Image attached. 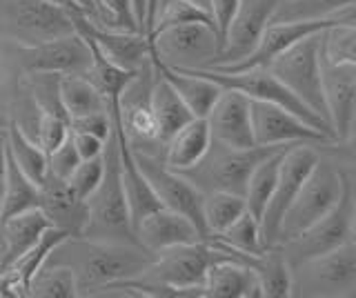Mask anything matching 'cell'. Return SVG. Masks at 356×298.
Segmentation results:
<instances>
[{
	"label": "cell",
	"instance_id": "c3c4849f",
	"mask_svg": "<svg viewBox=\"0 0 356 298\" xmlns=\"http://www.w3.org/2000/svg\"><path fill=\"white\" fill-rule=\"evenodd\" d=\"M7 85V60L3 58V53H0V90Z\"/></svg>",
	"mask_w": 356,
	"mask_h": 298
},
{
	"label": "cell",
	"instance_id": "816d5d0a",
	"mask_svg": "<svg viewBox=\"0 0 356 298\" xmlns=\"http://www.w3.org/2000/svg\"><path fill=\"white\" fill-rule=\"evenodd\" d=\"M161 3H163V0H161ZM194 3L200 5V7H205V9H209V0H194Z\"/></svg>",
	"mask_w": 356,
	"mask_h": 298
},
{
	"label": "cell",
	"instance_id": "3957f363",
	"mask_svg": "<svg viewBox=\"0 0 356 298\" xmlns=\"http://www.w3.org/2000/svg\"><path fill=\"white\" fill-rule=\"evenodd\" d=\"M72 9L54 0H0V38L16 47L74 34Z\"/></svg>",
	"mask_w": 356,
	"mask_h": 298
},
{
	"label": "cell",
	"instance_id": "7dc6e473",
	"mask_svg": "<svg viewBox=\"0 0 356 298\" xmlns=\"http://www.w3.org/2000/svg\"><path fill=\"white\" fill-rule=\"evenodd\" d=\"M131 3H134V12H136L140 34H145V20H147V0H131Z\"/></svg>",
	"mask_w": 356,
	"mask_h": 298
},
{
	"label": "cell",
	"instance_id": "b9f144b4",
	"mask_svg": "<svg viewBox=\"0 0 356 298\" xmlns=\"http://www.w3.org/2000/svg\"><path fill=\"white\" fill-rule=\"evenodd\" d=\"M70 125L74 131H87V134H94L107 140L111 136V131H114V114H109V109H98V112L70 120Z\"/></svg>",
	"mask_w": 356,
	"mask_h": 298
},
{
	"label": "cell",
	"instance_id": "db71d44e",
	"mask_svg": "<svg viewBox=\"0 0 356 298\" xmlns=\"http://www.w3.org/2000/svg\"><path fill=\"white\" fill-rule=\"evenodd\" d=\"M54 3H58V0H54Z\"/></svg>",
	"mask_w": 356,
	"mask_h": 298
},
{
	"label": "cell",
	"instance_id": "83f0119b",
	"mask_svg": "<svg viewBox=\"0 0 356 298\" xmlns=\"http://www.w3.org/2000/svg\"><path fill=\"white\" fill-rule=\"evenodd\" d=\"M5 138H7V149L11 154V158L20 165V169L25 172L33 183L40 185L49 172V154L18 123H9V127L5 129Z\"/></svg>",
	"mask_w": 356,
	"mask_h": 298
},
{
	"label": "cell",
	"instance_id": "7bdbcfd3",
	"mask_svg": "<svg viewBox=\"0 0 356 298\" xmlns=\"http://www.w3.org/2000/svg\"><path fill=\"white\" fill-rule=\"evenodd\" d=\"M72 140H74L76 151H78V156H81V160H94V158L103 156V154H105L107 140L98 138L94 134H87V131H74L72 129Z\"/></svg>",
	"mask_w": 356,
	"mask_h": 298
},
{
	"label": "cell",
	"instance_id": "30bf717a",
	"mask_svg": "<svg viewBox=\"0 0 356 298\" xmlns=\"http://www.w3.org/2000/svg\"><path fill=\"white\" fill-rule=\"evenodd\" d=\"M321 160V154L314 149V142H294L283 151L281 167H278V181L270 205H267L261 229H263V245L276 247L281 242V225L285 212L296 198L298 190L307 181L312 169Z\"/></svg>",
	"mask_w": 356,
	"mask_h": 298
},
{
	"label": "cell",
	"instance_id": "277c9868",
	"mask_svg": "<svg viewBox=\"0 0 356 298\" xmlns=\"http://www.w3.org/2000/svg\"><path fill=\"white\" fill-rule=\"evenodd\" d=\"M285 147V145H281ZM281 147H250V149H234L227 145L211 140V147L198 165L192 169L181 172L185 179L192 181L200 192H232L245 196V187L250 183L252 172L259 167L270 154Z\"/></svg>",
	"mask_w": 356,
	"mask_h": 298
},
{
	"label": "cell",
	"instance_id": "ab89813d",
	"mask_svg": "<svg viewBox=\"0 0 356 298\" xmlns=\"http://www.w3.org/2000/svg\"><path fill=\"white\" fill-rule=\"evenodd\" d=\"M103 176H105V156H98L94 160H83L76 167V172L72 174L70 187H72V192L81 198V201L87 203L89 196L98 190Z\"/></svg>",
	"mask_w": 356,
	"mask_h": 298
},
{
	"label": "cell",
	"instance_id": "4fadbf2b",
	"mask_svg": "<svg viewBox=\"0 0 356 298\" xmlns=\"http://www.w3.org/2000/svg\"><path fill=\"white\" fill-rule=\"evenodd\" d=\"M354 18H356V7L350 9L348 14L337 16V18H325V20H292V23H272L265 27L263 36L248 56L236 60V63H229V65H214V67H207V69H216L222 74H236V72H248V69H256V67H270V65L285 53L289 47H294L296 42H300L307 36H314L325 31L334 25H341V23H348L354 25Z\"/></svg>",
	"mask_w": 356,
	"mask_h": 298
},
{
	"label": "cell",
	"instance_id": "603a6c76",
	"mask_svg": "<svg viewBox=\"0 0 356 298\" xmlns=\"http://www.w3.org/2000/svg\"><path fill=\"white\" fill-rule=\"evenodd\" d=\"M216 245V242H214ZM203 296L209 298H254L263 296L261 283L248 263L234 256L218 258L207 270L203 283Z\"/></svg>",
	"mask_w": 356,
	"mask_h": 298
},
{
	"label": "cell",
	"instance_id": "2e32d148",
	"mask_svg": "<svg viewBox=\"0 0 356 298\" xmlns=\"http://www.w3.org/2000/svg\"><path fill=\"white\" fill-rule=\"evenodd\" d=\"M252 129L254 140L261 147H281V145H294V142H327L332 140L316 127L305 123L303 118L294 116L287 109L252 101Z\"/></svg>",
	"mask_w": 356,
	"mask_h": 298
},
{
	"label": "cell",
	"instance_id": "11a10c76",
	"mask_svg": "<svg viewBox=\"0 0 356 298\" xmlns=\"http://www.w3.org/2000/svg\"><path fill=\"white\" fill-rule=\"evenodd\" d=\"M354 183H356V179H354Z\"/></svg>",
	"mask_w": 356,
	"mask_h": 298
},
{
	"label": "cell",
	"instance_id": "ffe728a7",
	"mask_svg": "<svg viewBox=\"0 0 356 298\" xmlns=\"http://www.w3.org/2000/svg\"><path fill=\"white\" fill-rule=\"evenodd\" d=\"M134 231H136V238L140 245L152 254L174 247V245H183V242L205 240L203 234H200V229L192 220L167 207H161V209H156V212L147 214L136 227H134Z\"/></svg>",
	"mask_w": 356,
	"mask_h": 298
},
{
	"label": "cell",
	"instance_id": "5bb4252c",
	"mask_svg": "<svg viewBox=\"0 0 356 298\" xmlns=\"http://www.w3.org/2000/svg\"><path fill=\"white\" fill-rule=\"evenodd\" d=\"M18 63L27 74L85 76L92 67V49L87 40L74 31L70 36L54 38L40 45L18 47Z\"/></svg>",
	"mask_w": 356,
	"mask_h": 298
},
{
	"label": "cell",
	"instance_id": "836d02e7",
	"mask_svg": "<svg viewBox=\"0 0 356 298\" xmlns=\"http://www.w3.org/2000/svg\"><path fill=\"white\" fill-rule=\"evenodd\" d=\"M243 212H248V205H245V196L241 194H232V192L205 194L203 216L209 236L220 234L222 229H227Z\"/></svg>",
	"mask_w": 356,
	"mask_h": 298
},
{
	"label": "cell",
	"instance_id": "f6af8a7d",
	"mask_svg": "<svg viewBox=\"0 0 356 298\" xmlns=\"http://www.w3.org/2000/svg\"><path fill=\"white\" fill-rule=\"evenodd\" d=\"M5 187H7V138H5V129H0V216H3Z\"/></svg>",
	"mask_w": 356,
	"mask_h": 298
},
{
	"label": "cell",
	"instance_id": "d6986e66",
	"mask_svg": "<svg viewBox=\"0 0 356 298\" xmlns=\"http://www.w3.org/2000/svg\"><path fill=\"white\" fill-rule=\"evenodd\" d=\"M211 140L234 149L256 147L252 129V101L236 90H222L207 116Z\"/></svg>",
	"mask_w": 356,
	"mask_h": 298
},
{
	"label": "cell",
	"instance_id": "bcb514c9",
	"mask_svg": "<svg viewBox=\"0 0 356 298\" xmlns=\"http://www.w3.org/2000/svg\"><path fill=\"white\" fill-rule=\"evenodd\" d=\"M161 0H147V20H145V36L152 34L154 23H156V14H159Z\"/></svg>",
	"mask_w": 356,
	"mask_h": 298
},
{
	"label": "cell",
	"instance_id": "d4e9b609",
	"mask_svg": "<svg viewBox=\"0 0 356 298\" xmlns=\"http://www.w3.org/2000/svg\"><path fill=\"white\" fill-rule=\"evenodd\" d=\"M152 65H154V69L178 92V96L185 101V105L189 107V112L194 114V118L209 116V112L214 109L216 101L222 94L220 85L205 78V76L196 74L194 69H174V67H167V65H163L156 58H152Z\"/></svg>",
	"mask_w": 356,
	"mask_h": 298
},
{
	"label": "cell",
	"instance_id": "681fc988",
	"mask_svg": "<svg viewBox=\"0 0 356 298\" xmlns=\"http://www.w3.org/2000/svg\"><path fill=\"white\" fill-rule=\"evenodd\" d=\"M343 142H345V151H348L350 156H354V158H356V134H354V136H350V138H345Z\"/></svg>",
	"mask_w": 356,
	"mask_h": 298
},
{
	"label": "cell",
	"instance_id": "e575fe53",
	"mask_svg": "<svg viewBox=\"0 0 356 298\" xmlns=\"http://www.w3.org/2000/svg\"><path fill=\"white\" fill-rule=\"evenodd\" d=\"M192 23H205V25L216 27L214 16H211L209 9L196 5L194 0H163L161 7H159V14H156L154 29L147 36V40L163 29L178 27V25H192Z\"/></svg>",
	"mask_w": 356,
	"mask_h": 298
},
{
	"label": "cell",
	"instance_id": "484cf974",
	"mask_svg": "<svg viewBox=\"0 0 356 298\" xmlns=\"http://www.w3.org/2000/svg\"><path fill=\"white\" fill-rule=\"evenodd\" d=\"M209 147H211V129L207 118H192L183 129H178L165 142L163 160L170 169L185 172L203 160Z\"/></svg>",
	"mask_w": 356,
	"mask_h": 298
},
{
	"label": "cell",
	"instance_id": "52a82bcc",
	"mask_svg": "<svg viewBox=\"0 0 356 298\" xmlns=\"http://www.w3.org/2000/svg\"><path fill=\"white\" fill-rule=\"evenodd\" d=\"M321 36L323 31L296 42L294 47H289L285 53H281L267 69H272V74L289 92L296 94L312 112H316L330 125L325 94H323V74H321Z\"/></svg>",
	"mask_w": 356,
	"mask_h": 298
},
{
	"label": "cell",
	"instance_id": "6da1fadb",
	"mask_svg": "<svg viewBox=\"0 0 356 298\" xmlns=\"http://www.w3.org/2000/svg\"><path fill=\"white\" fill-rule=\"evenodd\" d=\"M49 260L70 265L81 296H98L109 285L138 279L149 267L154 254L131 242L70 236L49 254Z\"/></svg>",
	"mask_w": 356,
	"mask_h": 298
},
{
	"label": "cell",
	"instance_id": "d6a6232c",
	"mask_svg": "<svg viewBox=\"0 0 356 298\" xmlns=\"http://www.w3.org/2000/svg\"><path fill=\"white\" fill-rule=\"evenodd\" d=\"M356 7V0H283L274 14V23L292 20H325L348 14Z\"/></svg>",
	"mask_w": 356,
	"mask_h": 298
},
{
	"label": "cell",
	"instance_id": "4dcf8cb0",
	"mask_svg": "<svg viewBox=\"0 0 356 298\" xmlns=\"http://www.w3.org/2000/svg\"><path fill=\"white\" fill-rule=\"evenodd\" d=\"M289 145L276 149L263 163H259V167L252 172L250 183H248V187H245V205H248V212L259 220H263L265 209L274 196L276 181H278V167H281L283 151Z\"/></svg>",
	"mask_w": 356,
	"mask_h": 298
},
{
	"label": "cell",
	"instance_id": "4316f807",
	"mask_svg": "<svg viewBox=\"0 0 356 298\" xmlns=\"http://www.w3.org/2000/svg\"><path fill=\"white\" fill-rule=\"evenodd\" d=\"M154 67V65H152ZM152 112L156 118V127H159V142L165 147V142L170 140L178 129H183L194 114L189 112V107L174 87L167 83L163 76L154 69V85H152Z\"/></svg>",
	"mask_w": 356,
	"mask_h": 298
},
{
	"label": "cell",
	"instance_id": "60d3db41",
	"mask_svg": "<svg viewBox=\"0 0 356 298\" xmlns=\"http://www.w3.org/2000/svg\"><path fill=\"white\" fill-rule=\"evenodd\" d=\"M81 163L83 160H81V156H78V151H76L72 134H70V138H67L58 149H54L49 154V172L54 176H58V179H65V181L72 179V174L76 172V167Z\"/></svg>",
	"mask_w": 356,
	"mask_h": 298
},
{
	"label": "cell",
	"instance_id": "1f68e13d",
	"mask_svg": "<svg viewBox=\"0 0 356 298\" xmlns=\"http://www.w3.org/2000/svg\"><path fill=\"white\" fill-rule=\"evenodd\" d=\"M31 298H78V281L70 265L47 260L29 283Z\"/></svg>",
	"mask_w": 356,
	"mask_h": 298
},
{
	"label": "cell",
	"instance_id": "9c48e42d",
	"mask_svg": "<svg viewBox=\"0 0 356 298\" xmlns=\"http://www.w3.org/2000/svg\"><path fill=\"white\" fill-rule=\"evenodd\" d=\"M194 72L205 76V78H209V81H214L216 85L222 87V90H236V92L245 94L250 101H263V103H272V105L283 107V109H287V112H292L294 116L303 118L305 123L316 127L318 131H323V134L334 140L332 127L316 112H312V109L300 101L296 94L289 92L287 87L272 74V69L256 67V69L236 72V74H222L216 69H194Z\"/></svg>",
	"mask_w": 356,
	"mask_h": 298
},
{
	"label": "cell",
	"instance_id": "44dd1931",
	"mask_svg": "<svg viewBox=\"0 0 356 298\" xmlns=\"http://www.w3.org/2000/svg\"><path fill=\"white\" fill-rule=\"evenodd\" d=\"M40 187V209L51 225L67 229L72 236H83L87 227V203L81 201L70 187V181L58 179L51 172H47L44 181L38 185Z\"/></svg>",
	"mask_w": 356,
	"mask_h": 298
},
{
	"label": "cell",
	"instance_id": "ba28073f",
	"mask_svg": "<svg viewBox=\"0 0 356 298\" xmlns=\"http://www.w3.org/2000/svg\"><path fill=\"white\" fill-rule=\"evenodd\" d=\"M149 42L152 58L174 69H207L218 60L222 49L216 27L205 23L163 29Z\"/></svg>",
	"mask_w": 356,
	"mask_h": 298
},
{
	"label": "cell",
	"instance_id": "9a60e30c",
	"mask_svg": "<svg viewBox=\"0 0 356 298\" xmlns=\"http://www.w3.org/2000/svg\"><path fill=\"white\" fill-rule=\"evenodd\" d=\"M72 18L78 34L92 38L96 47L118 67L138 74L152 63V42L145 34L100 27L78 9H72Z\"/></svg>",
	"mask_w": 356,
	"mask_h": 298
},
{
	"label": "cell",
	"instance_id": "8d00e7d4",
	"mask_svg": "<svg viewBox=\"0 0 356 298\" xmlns=\"http://www.w3.org/2000/svg\"><path fill=\"white\" fill-rule=\"evenodd\" d=\"M321 53L332 63L356 65V25L341 23L323 31Z\"/></svg>",
	"mask_w": 356,
	"mask_h": 298
},
{
	"label": "cell",
	"instance_id": "e0dca14e",
	"mask_svg": "<svg viewBox=\"0 0 356 298\" xmlns=\"http://www.w3.org/2000/svg\"><path fill=\"white\" fill-rule=\"evenodd\" d=\"M321 74L334 140L343 142L356 123V65L332 63L321 53Z\"/></svg>",
	"mask_w": 356,
	"mask_h": 298
},
{
	"label": "cell",
	"instance_id": "f1b7e54d",
	"mask_svg": "<svg viewBox=\"0 0 356 298\" xmlns=\"http://www.w3.org/2000/svg\"><path fill=\"white\" fill-rule=\"evenodd\" d=\"M36 207H40V187L20 169V165L11 158V154L7 149V187H5L0 225H3L7 218L29 212V209H36Z\"/></svg>",
	"mask_w": 356,
	"mask_h": 298
},
{
	"label": "cell",
	"instance_id": "d590c367",
	"mask_svg": "<svg viewBox=\"0 0 356 298\" xmlns=\"http://www.w3.org/2000/svg\"><path fill=\"white\" fill-rule=\"evenodd\" d=\"M209 238L220 242V245L229 247V249L243 251V254H259V251L267 249L263 245L261 220L256 218V216H252L250 212H243L227 229H222L220 234H214V236H209Z\"/></svg>",
	"mask_w": 356,
	"mask_h": 298
},
{
	"label": "cell",
	"instance_id": "cb8c5ba5",
	"mask_svg": "<svg viewBox=\"0 0 356 298\" xmlns=\"http://www.w3.org/2000/svg\"><path fill=\"white\" fill-rule=\"evenodd\" d=\"M211 240V238H209ZM216 242V240H211ZM220 249H225L229 256L238 258L243 263H248L254 270L256 279L261 283V292L265 298H287L292 296V285H294V276H292V267L285 258V254L281 251V247H267L259 254H243L236 249H229L225 245L216 242Z\"/></svg>",
	"mask_w": 356,
	"mask_h": 298
},
{
	"label": "cell",
	"instance_id": "74e56055",
	"mask_svg": "<svg viewBox=\"0 0 356 298\" xmlns=\"http://www.w3.org/2000/svg\"><path fill=\"white\" fill-rule=\"evenodd\" d=\"M36 138L40 142V147L51 154L54 149H58L63 142L70 138L72 134V125L70 118L63 114H54V112H42V109H36Z\"/></svg>",
	"mask_w": 356,
	"mask_h": 298
},
{
	"label": "cell",
	"instance_id": "f546056e",
	"mask_svg": "<svg viewBox=\"0 0 356 298\" xmlns=\"http://www.w3.org/2000/svg\"><path fill=\"white\" fill-rule=\"evenodd\" d=\"M58 92H60V103L70 120L98 112V109H107V101L103 98V94H100V90L87 76H78V74L60 76Z\"/></svg>",
	"mask_w": 356,
	"mask_h": 298
},
{
	"label": "cell",
	"instance_id": "7a4b0ae2",
	"mask_svg": "<svg viewBox=\"0 0 356 298\" xmlns=\"http://www.w3.org/2000/svg\"><path fill=\"white\" fill-rule=\"evenodd\" d=\"M103 156H105V176L100 181L98 190L87 201L89 218L83 236L96 240L140 245L131 225L125 185H122V160H120V145L116 134V120H114V131L107 138Z\"/></svg>",
	"mask_w": 356,
	"mask_h": 298
},
{
	"label": "cell",
	"instance_id": "f907efd6",
	"mask_svg": "<svg viewBox=\"0 0 356 298\" xmlns=\"http://www.w3.org/2000/svg\"><path fill=\"white\" fill-rule=\"evenodd\" d=\"M356 185V183H354ZM352 242L356 245V192H354V223H352Z\"/></svg>",
	"mask_w": 356,
	"mask_h": 298
},
{
	"label": "cell",
	"instance_id": "ee69618b",
	"mask_svg": "<svg viewBox=\"0 0 356 298\" xmlns=\"http://www.w3.org/2000/svg\"><path fill=\"white\" fill-rule=\"evenodd\" d=\"M60 5L70 7V9H78L83 12L87 18H92L96 25H100V7H98V0H58Z\"/></svg>",
	"mask_w": 356,
	"mask_h": 298
},
{
	"label": "cell",
	"instance_id": "5b68a950",
	"mask_svg": "<svg viewBox=\"0 0 356 298\" xmlns=\"http://www.w3.org/2000/svg\"><path fill=\"white\" fill-rule=\"evenodd\" d=\"M343 187H345V172L334 167L330 160L321 158L285 212L281 225V242L303 234L316 220L327 216L341 201Z\"/></svg>",
	"mask_w": 356,
	"mask_h": 298
},
{
	"label": "cell",
	"instance_id": "7c38bea8",
	"mask_svg": "<svg viewBox=\"0 0 356 298\" xmlns=\"http://www.w3.org/2000/svg\"><path fill=\"white\" fill-rule=\"evenodd\" d=\"M131 151L136 163L140 165L143 174L147 176V181L152 183L156 196L161 198L163 207L174 209V212L187 216L207 240L209 231H207L205 216H203L205 194L200 192L192 181L185 179L181 172H174L167 167L165 160L156 156V154L147 151L145 147H136V145H131Z\"/></svg>",
	"mask_w": 356,
	"mask_h": 298
},
{
	"label": "cell",
	"instance_id": "8992f818",
	"mask_svg": "<svg viewBox=\"0 0 356 298\" xmlns=\"http://www.w3.org/2000/svg\"><path fill=\"white\" fill-rule=\"evenodd\" d=\"M354 179L345 174L343 196L327 216L316 220L314 225L307 227L303 234L281 242V251L289 263V267H298L316 256H323L332 249H337L345 242L352 240V223H354Z\"/></svg>",
	"mask_w": 356,
	"mask_h": 298
},
{
	"label": "cell",
	"instance_id": "8fae6325",
	"mask_svg": "<svg viewBox=\"0 0 356 298\" xmlns=\"http://www.w3.org/2000/svg\"><path fill=\"white\" fill-rule=\"evenodd\" d=\"M292 296L356 294V245L350 240L292 270Z\"/></svg>",
	"mask_w": 356,
	"mask_h": 298
},
{
	"label": "cell",
	"instance_id": "f5cc1de1",
	"mask_svg": "<svg viewBox=\"0 0 356 298\" xmlns=\"http://www.w3.org/2000/svg\"><path fill=\"white\" fill-rule=\"evenodd\" d=\"M354 25H356V18H354Z\"/></svg>",
	"mask_w": 356,
	"mask_h": 298
},
{
	"label": "cell",
	"instance_id": "7402d4cb",
	"mask_svg": "<svg viewBox=\"0 0 356 298\" xmlns=\"http://www.w3.org/2000/svg\"><path fill=\"white\" fill-rule=\"evenodd\" d=\"M47 227H51V220L40 207L7 218L0 225V272L9 270L22 254L36 245Z\"/></svg>",
	"mask_w": 356,
	"mask_h": 298
},
{
	"label": "cell",
	"instance_id": "ac0fdd59",
	"mask_svg": "<svg viewBox=\"0 0 356 298\" xmlns=\"http://www.w3.org/2000/svg\"><path fill=\"white\" fill-rule=\"evenodd\" d=\"M281 3L283 0H241L236 14H234L227 27L222 51L214 65H229L248 56L259 45L265 27L272 23Z\"/></svg>",
	"mask_w": 356,
	"mask_h": 298
},
{
	"label": "cell",
	"instance_id": "f35d334b",
	"mask_svg": "<svg viewBox=\"0 0 356 298\" xmlns=\"http://www.w3.org/2000/svg\"><path fill=\"white\" fill-rule=\"evenodd\" d=\"M98 7H100V27L138 31L140 34L131 0H98Z\"/></svg>",
	"mask_w": 356,
	"mask_h": 298
}]
</instances>
